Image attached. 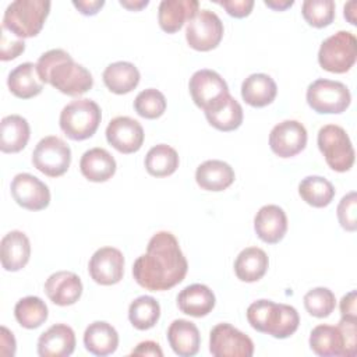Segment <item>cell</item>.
Instances as JSON below:
<instances>
[{
  "mask_svg": "<svg viewBox=\"0 0 357 357\" xmlns=\"http://www.w3.org/2000/svg\"><path fill=\"white\" fill-rule=\"evenodd\" d=\"M188 271V262L170 231L155 233L132 265L135 282L151 291H163L181 283Z\"/></svg>",
  "mask_w": 357,
  "mask_h": 357,
  "instance_id": "cell-1",
  "label": "cell"
},
{
  "mask_svg": "<svg viewBox=\"0 0 357 357\" xmlns=\"http://www.w3.org/2000/svg\"><path fill=\"white\" fill-rule=\"evenodd\" d=\"M36 71L43 84L68 96H79L93 85L92 74L63 49L45 52L36 61Z\"/></svg>",
  "mask_w": 357,
  "mask_h": 357,
  "instance_id": "cell-2",
  "label": "cell"
},
{
  "mask_svg": "<svg viewBox=\"0 0 357 357\" xmlns=\"http://www.w3.org/2000/svg\"><path fill=\"white\" fill-rule=\"evenodd\" d=\"M247 319L255 331L276 339L291 336L300 324V317L294 307L265 298L257 300L248 305Z\"/></svg>",
  "mask_w": 357,
  "mask_h": 357,
  "instance_id": "cell-3",
  "label": "cell"
},
{
  "mask_svg": "<svg viewBox=\"0 0 357 357\" xmlns=\"http://www.w3.org/2000/svg\"><path fill=\"white\" fill-rule=\"evenodd\" d=\"M49 11L50 1L47 0H15L6 8L1 28L20 39L36 36L42 31Z\"/></svg>",
  "mask_w": 357,
  "mask_h": 357,
  "instance_id": "cell-4",
  "label": "cell"
},
{
  "mask_svg": "<svg viewBox=\"0 0 357 357\" xmlns=\"http://www.w3.org/2000/svg\"><path fill=\"white\" fill-rule=\"evenodd\" d=\"M102 120V112L91 99H75L66 105L60 113L59 124L61 131L73 141L91 138Z\"/></svg>",
  "mask_w": 357,
  "mask_h": 357,
  "instance_id": "cell-5",
  "label": "cell"
},
{
  "mask_svg": "<svg viewBox=\"0 0 357 357\" xmlns=\"http://www.w3.org/2000/svg\"><path fill=\"white\" fill-rule=\"evenodd\" d=\"M317 142L326 165L332 170L343 173L353 167L356 153L344 128L336 124H326L319 128Z\"/></svg>",
  "mask_w": 357,
  "mask_h": 357,
  "instance_id": "cell-6",
  "label": "cell"
},
{
  "mask_svg": "<svg viewBox=\"0 0 357 357\" xmlns=\"http://www.w3.org/2000/svg\"><path fill=\"white\" fill-rule=\"evenodd\" d=\"M357 59V39L349 31H339L326 38L318 52L319 66L335 74L349 71Z\"/></svg>",
  "mask_w": 357,
  "mask_h": 357,
  "instance_id": "cell-7",
  "label": "cell"
},
{
  "mask_svg": "<svg viewBox=\"0 0 357 357\" xmlns=\"http://www.w3.org/2000/svg\"><path fill=\"white\" fill-rule=\"evenodd\" d=\"M308 106L321 114H340L350 106L351 95L349 88L339 81L319 78L307 88Z\"/></svg>",
  "mask_w": 357,
  "mask_h": 357,
  "instance_id": "cell-8",
  "label": "cell"
},
{
  "mask_svg": "<svg viewBox=\"0 0 357 357\" xmlns=\"http://www.w3.org/2000/svg\"><path fill=\"white\" fill-rule=\"evenodd\" d=\"M188 89L194 103L204 112L216 109L230 95L226 81L216 71L208 68L198 70L191 75Z\"/></svg>",
  "mask_w": 357,
  "mask_h": 357,
  "instance_id": "cell-9",
  "label": "cell"
},
{
  "mask_svg": "<svg viewBox=\"0 0 357 357\" xmlns=\"http://www.w3.org/2000/svg\"><path fill=\"white\" fill-rule=\"evenodd\" d=\"M33 166L49 177L63 176L71 163L70 146L56 135L42 138L32 152Z\"/></svg>",
  "mask_w": 357,
  "mask_h": 357,
  "instance_id": "cell-10",
  "label": "cell"
},
{
  "mask_svg": "<svg viewBox=\"0 0 357 357\" xmlns=\"http://www.w3.org/2000/svg\"><path fill=\"white\" fill-rule=\"evenodd\" d=\"M223 22L211 10H198L187 22L185 39L190 47L198 52H209L220 43L223 38Z\"/></svg>",
  "mask_w": 357,
  "mask_h": 357,
  "instance_id": "cell-11",
  "label": "cell"
},
{
  "mask_svg": "<svg viewBox=\"0 0 357 357\" xmlns=\"http://www.w3.org/2000/svg\"><path fill=\"white\" fill-rule=\"evenodd\" d=\"M209 351L213 357H251L254 343L250 336L233 325L222 322L209 333Z\"/></svg>",
  "mask_w": 357,
  "mask_h": 357,
  "instance_id": "cell-12",
  "label": "cell"
},
{
  "mask_svg": "<svg viewBox=\"0 0 357 357\" xmlns=\"http://www.w3.org/2000/svg\"><path fill=\"white\" fill-rule=\"evenodd\" d=\"M14 201L28 211H42L50 204L49 187L29 173H18L10 184Z\"/></svg>",
  "mask_w": 357,
  "mask_h": 357,
  "instance_id": "cell-13",
  "label": "cell"
},
{
  "mask_svg": "<svg viewBox=\"0 0 357 357\" xmlns=\"http://www.w3.org/2000/svg\"><path fill=\"white\" fill-rule=\"evenodd\" d=\"M307 130L297 120H284L276 124L269 134V146L279 158H293L307 145Z\"/></svg>",
  "mask_w": 357,
  "mask_h": 357,
  "instance_id": "cell-14",
  "label": "cell"
},
{
  "mask_svg": "<svg viewBox=\"0 0 357 357\" xmlns=\"http://www.w3.org/2000/svg\"><path fill=\"white\" fill-rule=\"evenodd\" d=\"M88 271L92 280L98 284H116L124 275V255L119 248L102 247L92 254Z\"/></svg>",
  "mask_w": 357,
  "mask_h": 357,
  "instance_id": "cell-15",
  "label": "cell"
},
{
  "mask_svg": "<svg viewBox=\"0 0 357 357\" xmlns=\"http://www.w3.org/2000/svg\"><path fill=\"white\" fill-rule=\"evenodd\" d=\"M144 138L142 126L128 116H117L112 119L106 127L107 142L120 153H134L139 151Z\"/></svg>",
  "mask_w": 357,
  "mask_h": 357,
  "instance_id": "cell-16",
  "label": "cell"
},
{
  "mask_svg": "<svg viewBox=\"0 0 357 357\" xmlns=\"http://www.w3.org/2000/svg\"><path fill=\"white\" fill-rule=\"evenodd\" d=\"M45 293L56 305H73L79 300L82 294V282L74 272L59 271L46 279Z\"/></svg>",
  "mask_w": 357,
  "mask_h": 357,
  "instance_id": "cell-17",
  "label": "cell"
},
{
  "mask_svg": "<svg viewBox=\"0 0 357 357\" xmlns=\"http://www.w3.org/2000/svg\"><path fill=\"white\" fill-rule=\"evenodd\" d=\"M75 349V333L66 324H54L38 339L40 357H68Z\"/></svg>",
  "mask_w": 357,
  "mask_h": 357,
  "instance_id": "cell-18",
  "label": "cell"
},
{
  "mask_svg": "<svg viewBox=\"0 0 357 357\" xmlns=\"http://www.w3.org/2000/svg\"><path fill=\"white\" fill-rule=\"evenodd\" d=\"M254 230L264 243H279L287 231L286 212L278 205H264L254 218Z\"/></svg>",
  "mask_w": 357,
  "mask_h": 357,
  "instance_id": "cell-19",
  "label": "cell"
},
{
  "mask_svg": "<svg viewBox=\"0 0 357 357\" xmlns=\"http://www.w3.org/2000/svg\"><path fill=\"white\" fill-rule=\"evenodd\" d=\"M31 257V243L24 231L11 230L0 243L1 266L7 272H17L22 269Z\"/></svg>",
  "mask_w": 357,
  "mask_h": 357,
  "instance_id": "cell-20",
  "label": "cell"
},
{
  "mask_svg": "<svg viewBox=\"0 0 357 357\" xmlns=\"http://www.w3.org/2000/svg\"><path fill=\"white\" fill-rule=\"evenodd\" d=\"M199 10L197 0H163L158 8V21L167 33H174Z\"/></svg>",
  "mask_w": 357,
  "mask_h": 357,
  "instance_id": "cell-21",
  "label": "cell"
},
{
  "mask_svg": "<svg viewBox=\"0 0 357 357\" xmlns=\"http://www.w3.org/2000/svg\"><path fill=\"white\" fill-rule=\"evenodd\" d=\"M234 170L233 167L218 159L205 160L195 170V181L197 184L206 191H223L229 188L234 181Z\"/></svg>",
  "mask_w": 357,
  "mask_h": 357,
  "instance_id": "cell-22",
  "label": "cell"
},
{
  "mask_svg": "<svg viewBox=\"0 0 357 357\" xmlns=\"http://www.w3.org/2000/svg\"><path fill=\"white\" fill-rule=\"evenodd\" d=\"M167 342L177 356L192 357L199 350L201 335L194 322L174 319L167 329Z\"/></svg>",
  "mask_w": 357,
  "mask_h": 357,
  "instance_id": "cell-23",
  "label": "cell"
},
{
  "mask_svg": "<svg viewBox=\"0 0 357 357\" xmlns=\"http://www.w3.org/2000/svg\"><path fill=\"white\" fill-rule=\"evenodd\" d=\"M213 291L201 283H194L184 287L177 296V305L181 312L201 318L208 315L215 308Z\"/></svg>",
  "mask_w": 357,
  "mask_h": 357,
  "instance_id": "cell-24",
  "label": "cell"
},
{
  "mask_svg": "<svg viewBox=\"0 0 357 357\" xmlns=\"http://www.w3.org/2000/svg\"><path fill=\"white\" fill-rule=\"evenodd\" d=\"M114 158L103 148H92L84 152L79 160L82 176L93 183H103L112 178L116 173Z\"/></svg>",
  "mask_w": 357,
  "mask_h": 357,
  "instance_id": "cell-25",
  "label": "cell"
},
{
  "mask_svg": "<svg viewBox=\"0 0 357 357\" xmlns=\"http://www.w3.org/2000/svg\"><path fill=\"white\" fill-rule=\"evenodd\" d=\"M278 93L273 78L264 73L248 75L241 84V98L252 107H265L271 105Z\"/></svg>",
  "mask_w": 357,
  "mask_h": 357,
  "instance_id": "cell-26",
  "label": "cell"
},
{
  "mask_svg": "<svg viewBox=\"0 0 357 357\" xmlns=\"http://www.w3.org/2000/svg\"><path fill=\"white\" fill-rule=\"evenodd\" d=\"M7 85L10 92L20 99L35 98L43 89V82L38 75L36 64L29 61L18 64L8 73Z\"/></svg>",
  "mask_w": 357,
  "mask_h": 357,
  "instance_id": "cell-27",
  "label": "cell"
},
{
  "mask_svg": "<svg viewBox=\"0 0 357 357\" xmlns=\"http://www.w3.org/2000/svg\"><path fill=\"white\" fill-rule=\"evenodd\" d=\"M84 346L93 356H109L119 346V333L109 322L95 321L84 332Z\"/></svg>",
  "mask_w": 357,
  "mask_h": 357,
  "instance_id": "cell-28",
  "label": "cell"
},
{
  "mask_svg": "<svg viewBox=\"0 0 357 357\" xmlns=\"http://www.w3.org/2000/svg\"><path fill=\"white\" fill-rule=\"evenodd\" d=\"M31 135V128L20 114H10L1 119L0 123V149L4 153H17L22 151Z\"/></svg>",
  "mask_w": 357,
  "mask_h": 357,
  "instance_id": "cell-29",
  "label": "cell"
},
{
  "mask_svg": "<svg viewBox=\"0 0 357 357\" xmlns=\"http://www.w3.org/2000/svg\"><path fill=\"white\" fill-rule=\"evenodd\" d=\"M269 259L259 247H247L240 251L234 261V273L241 282L252 283L264 278L268 271Z\"/></svg>",
  "mask_w": 357,
  "mask_h": 357,
  "instance_id": "cell-30",
  "label": "cell"
},
{
  "mask_svg": "<svg viewBox=\"0 0 357 357\" xmlns=\"http://www.w3.org/2000/svg\"><path fill=\"white\" fill-rule=\"evenodd\" d=\"M139 78L138 68L130 61L112 63L103 71L106 88L116 95H124L135 89L139 84Z\"/></svg>",
  "mask_w": 357,
  "mask_h": 357,
  "instance_id": "cell-31",
  "label": "cell"
},
{
  "mask_svg": "<svg viewBox=\"0 0 357 357\" xmlns=\"http://www.w3.org/2000/svg\"><path fill=\"white\" fill-rule=\"evenodd\" d=\"M310 347L321 357H343V336L337 326L332 325H317L310 333Z\"/></svg>",
  "mask_w": 357,
  "mask_h": 357,
  "instance_id": "cell-32",
  "label": "cell"
},
{
  "mask_svg": "<svg viewBox=\"0 0 357 357\" xmlns=\"http://www.w3.org/2000/svg\"><path fill=\"white\" fill-rule=\"evenodd\" d=\"M298 194L308 205L314 208H325L335 197V187L325 177L307 176L298 184Z\"/></svg>",
  "mask_w": 357,
  "mask_h": 357,
  "instance_id": "cell-33",
  "label": "cell"
},
{
  "mask_svg": "<svg viewBox=\"0 0 357 357\" xmlns=\"http://www.w3.org/2000/svg\"><path fill=\"white\" fill-rule=\"evenodd\" d=\"M205 117L213 128L227 132L237 130L241 126L244 116L241 105L231 95H227L220 106L211 112H205Z\"/></svg>",
  "mask_w": 357,
  "mask_h": 357,
  "instance_id": "cell-34",
  "label": "cell"
},
{
  "mask_svg": "<svg viewBox=\"0 0 357 357\" xmlns=\"http://www.w3.org/2000/svg\"><path fill=\"white\" fill-rule=\"evenodd\" d=\"M178 155L174 148L159 144L152 146L145 156V169L153 177H167L178 167Z\"/></svg>",
  "mask_w": 357,
  "mask_h": 357,
  "instance_id": "cell-35",
  "label": "cell"
},
{
  "mask_svg": "<svg viewBox=\"0 0 357 357\" xmlns=\"http://www.w3.org/2000/svg\"><path fill=\"white\" fill-rule=\"evenodd\" d=\"M49 315L47 305L36 296H26L17 301L14 307V317L17 322L25 329H36L46 322Z\"/></svg>",
  "mask_w": 357,
  "mask_h": 357,
  "instance_id": "cell-36",
  "label": "cell"
},
{
  "mask_svg": "<svg viewBox=\"0 0 357 357\" xmlns=\"http://www.w3.org/2000/svg\"><path fill=\"white\" fill-rule=\"evenodd\" d=\"M160 317V305L151 296L137 297L128 307V319L138 331H148L156 325Z\"/></svg>",
  "mask_w": 357,
  "mask_h": 357,
  "instance_id": "cell-37",
  "label": "cell"
},
{
  "mask_svg": "<svg viewBox=\"0 0 357 357\" xmlns=\"http://www.w3.org/2000/svg\"><path fill=\"white\" fill-rule=\"evenodd\" d=\"M303 301L307 312L315 318L329 317L336 307L335 294L328 287H315L308 290L304 294Z\"/></svg>",
  "mask_w": 357,
  "mask_h": 357,
  "instance_id": "cell-38",
  "label": "cell"
},
{
  "mask_svg": "<svg viewBox=\"0 0 357 357\" xmlns=\"http://www.w3.org/2000/svg\"><path fill=\"white\" fill-rule=\"evenodd\" d=\"M301 14L308 25L325 28L335 20V3L332 0H305L301 4Z\"/></svg>",
  "mask_w": 357,
  "mask_h": 357,
  "instance_id": "cell-39",
  "label": "cell"
},
{
  "mask_svg": "<svg viewBox=\"0 0 357 357\" xmlns=\"http://www.w3.org/2000/svg\"><path fill=\"white\" fill-rule=\"evenodd\" d=\"M134 109L137 114H139L144 119H158L166 110V98L160 91L155 88L144 89L135 96Z\"/></svg>",
  "mask_w": 357,
  "mask_h": 357,
  "instance_id": "cell-40",
  "label": "cell"
},
{
  "mask_svg": "<svg viewBox=\"0 0 357 357\" xmlns=\"http://www.w3.org/2000/svg\"><path fill=\"white\" fill-rule=\"evenodd\" d=\"M337 220L340 226L347 231H356L357 229V194L356 191H350L344 197H342L337 209Z\"/></svg>",
  "mask_w": 357,
  "mask_h": 357,
  "instance_id": "cell-41",
  "label": "cell"
},
{
  "mask_svg": "<svg viewBox=\"0 0 357 357\" xmlns=\"http://www.w3.org/2000/svg\"><path fill=\"white\" fill-rule=\"evenodd\" d=\"M337 328L343 336V357H356L357 354V319L354 318H342L337 324Z\"/></svg>",
  "mask_w": 357,
  "mask_h": 357,
  "instance_id": "cell-42",
  "label": "cell"
},
{
  "mask_svg": "<svg viewBox=\"0 0 357 357\" xmlns=\"http://www.w3.org/2000/svg\"><path fill=\"white\" fill-rule=\"evenodd\" d=\"M13 33H10L7 29L1 28V40H0V59L3 61L13 60L18 57L25 50V42L20 38H11Z\"/></svg>",
  "mask_w": 357,
  "mask_h": 357,
  "instance_id": "cell-43",
  "label": "cell"
},
{
  "mask_svg": "<svg viewBox=\"0 0 357 357\" xmlns=\"http://www.w3.org/2000/svg\"><path fill=\"white\" fill-rule=\"evenodd\" d=\"M219 6H222L226 13L234 18H244L250 15L254 7L252 0H218Z\"/></svg>",
  "mask_w": 357,
  "mask_h": 357,
  "instance_id": "cell-44",
  "label": "cell"
},
{
  "mask_svg": "<svg viewBox=\"0 0 357 357\" xmlns=\"http://www.w3.org/2000/svg\"><path fill=\"white\" fill-rule=\"evenodd\" d=\"M357 291L351 290L344 294L340 300V314L342 318H354L357 319Z\"/></svg>",
  "mask_w": 357,
  "mask_h": 357,
  "instance_id": "cell-45",
  "label": "cell"
},
{
  "mask_svg": "<svg viewBox=\"0 0 357 357\" xmlns=\"http://www.w3.org/2000/svg\"><path fill=\"white\" fill-rule=\"evenodd\" d=\"M73 6L82 14V15H95L100 11L105 6V0H74Z\"/></svg>",
  "mask_w": 357,
  "mask_h": 357,
  "instance_id": "cell-46",
  "label": "cell"
},
{
  "mask_svg": "<svg viewBox=\"0 0 357 357\" xmlns=\"http://www.w3.org/2000/svg\"><path fill=\"white\" fill-rule=\"evenodd\" d=\"M132 356H152V357H162L163 351L156 342L145 340L137 344V347L131 351Z\"/></svg>",
  "mask_w": 357,
  "mask_h": 357,
  "instance_id": "cell-47",
  "label": "cell"
},
{
  "mask_svg": "<svg viewBox=\"0 0 357 357\" xmlns=\"http://www.w3.org/2000/svg\"><path fill=\"white\" fill-rule=\"evenodd\" d=\"M0 335V353L1 356H14L15 354V339L13 332H10L6 326H1Z\"/></svg>",
  "mask_w": 357,
  "mask_h": 357,
  "instance_id": "cell-48",
  "label": "cell"
},
{
  "mask_svg": "<svg viewBox=\"0 0 357 357\" xmlns=\"http://www.w3.org/2000/svg\"><path fill=\"white\" fill-rule=\"evenodd\" d=\"M264 3L266 7H269L275 11H284L294 4L293 0H265Z\"/></svg>",
  "mask_w": 357,
  "mask_h": 357,
  "instance_id": "cell-49",
  "label": "cell"
},
{
  "mask_svg": "<svg viewBox=\"0 0 357 357\" xmlns=\"http://www.w3.org/2000/svg\"><path fill=\"white\" fill-rule=\"evenodd\" d=\"M356 7H357V3L354 1V0H351V1H349V3H346L344 4V7H343V15H344V18L351 24V25H356L357 22H356Z\"/></svg>",
  "mask_w": 357,
  "mask_h": 357,
  "instance_id": "cell-50",
  "label": "cell"
},
{
  "mask_svg": "<svg viewBox=\"0 0 357 357\" xmlns=\"http://www.w3.org/2000/svg\"><path fill=\"white\" fill-rule=\"evenodd\" d=\"M120 4L131 11H138L149 4L148 0H120Z\"/></svg>",
  "mask_w": 357,
  "mask_h": 357,
  "instance_id": "cell-51",
  "label": "cell"
}]
</instances>
